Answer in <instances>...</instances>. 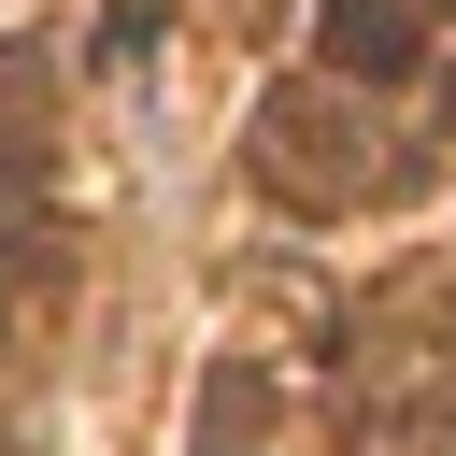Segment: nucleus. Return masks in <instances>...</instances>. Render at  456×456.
<instances>
[{"label": "nucleus", "instance_id": "obj_1", "mask_svg": "<svg viewBox=\"0 0 456 456\" xmlns=\"http://www.w3.org/2000/svg\"><path fill=\"white\" fill-rule=\"evenodd\" d=\"M328 57H342V71H370V86H399L428 43H413V14H399V0H328Z\"/></svg>", "mask_w": 456, "mask_h": 456}]
</instances>
